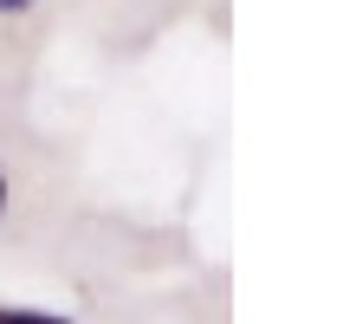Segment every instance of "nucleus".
Returning <instances> with one entry per match:
<instances>
[{"label": "nucleus", "mask_w": 356, "mask_h": 324, "mask_svg": "<svg viewBox=\"0 0 356 324\" xmlns=\"http://www.w3.org/2000/svg\"><path fill=\"white\" fill-rule=\"evenodd\" d=\"M0 208H7V176H0Z\"/></svg>", "instance_id": "3"}, {"label": "nucleus", "mask_w": 356, "mask_h": 324, "mask_svg": "<svg viewBox=\"0 0 356 324\" xmlns=\"http://www.w3.org/2000/svg\"><path fill=\"white\" fill-rule=\"evenodd\" d=\"M19 7H33V0H0V13H19Z\"/></svg>", "instance_id": "2"}, {"label": "nucleus", "mask_w": 356, "mask_h": 324, "mask_svg": "<svg viewBox=\"0 0 356 324\" xmlns=\"http://www.w3.org/2000/svg\"><path fill=\"white\" fill-rule=\"evenodd\" d=\"M0 324H72V318H52V311H0Z\"/></svg>", "instance_id": "1"}]
</instances>
